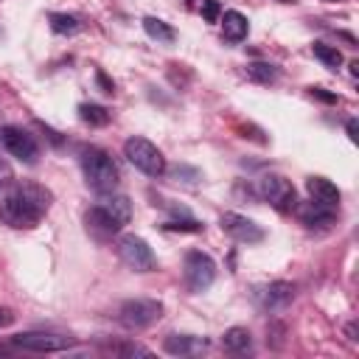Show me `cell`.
<instances>
[{
	"instance_id": "cb8c5ba5",
	"label": "cell",
	"mask_w": 359,
	"mask_h": 359,
	"mask_svg": "<svg viewBox=\"0 0 359 359\" xmlns=\"http://www.w3.org/2000/svg\"><path fill=\"white\" fill-rule=\"evenodd\" d=\"M163 230H171V233H199L202 230V224L196 222V219H171V222H165L163 224Z\"/></svg>"
},
{
	"instance_id": "52a82bcc",
	"label": "cell",
	"mask_w": 359,
	"mask_h": 359,
	"mask_svg": "<svg viewBox=\"0 0 359 359\" xmlns=\"http://www.w3.org/2000/svg\"><path fill=\"white\" fill-rule=\"evenodd\" d=\"M0 149H6L11 157H17L20 163H36L39 157V146L34 140V135H28L20 126H0Z\"/></svg>"
},
{
	"instance_id": "d6a6232c",
	"label": "cell",
	"mask_w": 359,
	"mask_h": 359,
	"mask_svg": "<svg viewBox=\"0 0 359 359\" xmlns=\"http://www.w3.org/2000/svg\"><path fill=\"white\" fill-rule=\"evenodd\" d=\"M280 3H294V0H280Z\"/></svg>"
},
{
	"instance_id": "4fadbf2b",
	"label": "cell",
	"mask_w": 359,
	"mask_h": 359,
	"mask_svg": "<svg viewBox=\"0 0 359 359\" xmlns=\"http://www.w3.org/2000/svg\"><path fill=\"white\" fill-rule=\"evenodd\" d=\"M98 208L109 216V222H115L118 227H123V224H129L132 222V202H129V196H123V194H109V196H104L101 202H98Z\"/></svg>"
},
{
	"instance_id": "4dcf8cb0",
	"label": "cell",
	"mask_w": 359,
	"mask_h": 359,
	"mask_svg": "<svg viewBox=\"0 0 359 359\" xmlns=\"http://www.w3.org/2000/svg\"><path fill=\"white\" fill-rule=\"evenodd\" d=\"M348 137H351L353 143H356V137H359V135H356V118H351V121H348Z\"/></svg>"
},
{
	"instance_id": "8992f818",
	"label": "cell",
	"mask_w": 359,
	"mask_h": 359,
	"mask_svg": "<svg viewBox=\"0 0 359 359\" xmlns=\"http://www.w3.org/2000/svg\"><path fill=\"white\" fill-rule=\"evenodd\" d=\"M216 278V261L202 252V250H191L185 255V286L188 292H205Z\"/></svg>"
},
{
	"instance_id": "3957f363",
	"label": "cell",
	"mask_w": 359,
	"mask_h": 359,
	"mask_svg": "<svg viewBox=\"0 0 359 359\" xmlns=\"http://www.w3.org/2000/svg\"><path fill=\"white\" fill-rule=\"evenodd\" d=\"M123 154H126V160H129L137 171H143L146 177H160V174H165V157H163V151H160L151 140H146V137H140V135H132V137L123 143Z\"/></svg>"
},
{
	"instance_id": "30bf717a",
	"label": "cell",
	"mask_w": 359,
	"mask_h": 359,
	"mask_svg": "<svg viewBox=\"0 0 359 359\" xmlns=\"http://www.w3.org/2000/svg\"><path fill=\"white\" fill-rule=\"evenodd\" d=\"M222 230L230 238L241 241V244H258V241H264V227L255 224L252 219L241 216V213H224L222 216Z\"/></svg>"
},
{
	"instance_id": "484cf974",
	"label": "cell",
	"mask_w": 359,
	"mask_h": 359,
	"mask_svg": "<svg viewBox=\"0 0 359 359\" xmlns=\"http://www.w3.org/2000/svg\"><path fill=\"white\" fill-rule=\"evenodd\" d=\"M14 180V171H11V163L6 157H0V188H6L8 182Z\"/></svg>"
},
{
	"instance_id": "d6986e66",
	"label": "cell",
	"mask_w": 359,
	"mask_h": 359,
	"mask_svg": "<svg viewBox=\"0 0 359 359\" xmlns=\"http://www.w3.org/2000/svg\"><path fill=\"white\" fill-rule=\"evenodd\" d=\"M143 31H146L151 39H157V42H174V39H177L174 28H171L165 20H160V17H143Z\"/></svg>"
},
{
	"instance_id": "7402d4cb",
	"label": "cell",
	"mask_w": 359,
	"mask_h": 359,
	"mask_svg": "<svg viewBox=\"0 0 359 359\" xmlns=\"http://www.w3.org/2000/svg\"><path fill=\"white\" fill-rule=\"evenodd\" d=\"M311 50H314V56H317V59H320L325 67H334V70H337V67L342 65V53H339L334 45H325V42H314V45H311Z\"/></svg>"
},
{
	"instance_id": "603a6c76",
	"label": "cell",
	"mask_w": 359,
	"mask_h": 359,
	"mask_svg": "<svg viewBox=\"0 0 359 359\" xmlns=\"http://www.w3.org/2000/svg\"><path fill=\"white\" fill-rule=\"evenodd\" d=\"M247 76H250L252 81L269 84V81H275L280 73H278V67H275V65H266V62H252V65H247Z\"/></svg>"
},
{
	"instance_id": "1f68e13d",
	"label": "cell",
	"mask_w": 359,
	"mask_h": 359,
	"mask_svg": "<svg viewBox=\"0 0 359 359\" xmlns=\"http://www.w3.org/2000/svg\"><path fill=\"white\" fill-rule=\"evenodd\" d=\"M351 76H353V79L359 76V62H351Z\"/></svg>"
},
{
	"instance_id": "ba28073f",
	"label": "cell",
	"mask_w": 359,
	"mask_h": 359,
	"mask_svg": "<svg viewBox=\"0 0 359 359\" xmlns=\"http://www.w3.org/2000/svg\"><path fill=\"white\" fill-rule=\"evenodd\" d=\"M118 258L129 266V269H135V272H149V269H154V252H151V247L140 238V236H121L118 238Z\"/></svg>"
},
{
	"instance_id": "7c38bea8",
	"label": "cell",
	"mask_w": 359,
	"mask_h": 359,
	"mask_svg": "<svg viewBox=\"0 0 359 359\" xmlns=\"http://www.w3.org/2000/svg\"><path fill=\"white\" fill-rule=\"evenodd\" d=\"M165 353L171 356H196L208 348V339L205 337H194V334H174L165 339Z\"/></svg>"
},
{
	"instance_id": "83f0119b",
	"label": "cell",
	"mask_w": 359,
	"mask_h": 359,
	"mask_svg": "<svg viewBox=\"0 0 359 359\" xmlns=\"http://www.w3.org/2000/svg\"><path fill=\"white\" fill-rule=\"evenodd\" d=\"M121 353L123 356H151V351L149 348H140V345H123Z\"/></svg>"
},
{
	"instance_id": "ffe728a7",
	"label": "cell",
	"mask_w": 359,
	"mask_h": 359,
	"mask_svg": "<svg viewBox=\"0 0 359 359\" xmlns=\"http://www.w3.org/2000/svg\"><path fill=\"white\" fill-rule=\"evenodd\" d=\"M79 118L90 126H107L109 123V109L101 104H81L79 107Z\"/></svg>"
},
{
	"instance_id": "ac0fdd59",
	"label": "cell",
	"mask_w": 359,
	"mask_h": 359,
	"mask_svg": "<svg viewBox=\"0 0 359 359\" xmlns=\"http://www.w3.org/2000/svg\"><path fill=\"white\" fill-rule=\"evenodd\" d=\"M84 222H87V227L95 233V236H112V233H118L121 227L115 224V222H109V216L95 205V208H90L87 213H84Z\"/></svg>"
},
{
	"instance_id": "6da1fadb",
	"label": "cell",
	"mask_w": 359,
	"mask_h": 359,
	"mask_svg": "<svg viewBox=\"0 0 359 359\" xmlns=\"http://www.w3.org/2000/svg\"><path fill=\"white\" fill-rule=\"evenodd\" d=\"M53 194L39 182H17L0 202V222L8 227H36L50 210Z\"/></svg>"
},
{
	"instance_id": "44dd1931",
	"label": "cell",
	"mask_w": 359,
	"mask_h": 359,
	"mask_svg": "<svg viewBox=\"0 0 359 359\" xmlns=\"http://www.w3.org/2000/svg\"><path fill=\"white\" fill-rule=\"evenodd\" d=\"M48 22L56 34H76L79 31V17H73V14L53 11V14H48Z\"/></svg>"
},
{
	"instance_id": "9a60e30c",
	"label": "cell",
	"mask_w": 359,
	"mask_h": 359,
	"mask_svg": "<svg viewBox=\"0 0 359 359\" xmlns=\"http://www.w3.org/2000/svg\"><path fill=\"white\" fill-rule=\"evenodd\" d=\"M334 216H337V205H325V202H317V199H311V202H306V205L300 208V219H303L309 227H314V224H328V222H334Z\"/></svg>"
},
{
	"instance_id": "9c48e42d",
	"label": "cell",
	"mask_w": 359,
	"mask_h": 359,
	"mask_svg": "<svg viewBox=\"0 0 359 359\" xmlns=\"http://www.w3.org/2000/svg\"><path fill=\"white\" fill-rule=\"evenodd\" d=\"M11 342L22 351H34V353H53V351H65L70 348L76 339L73 337H62V334H50V331H22L17 337H11Z\"/></svg>"
},
{
	"instance_id": "f546056e",
	"label": "cell",
	"mask_w": 359,
	"mask_h": 359,
	"mask_svg": "<svg viewBox=\"0 0 359 359\" xmlns=\"http://www.w3.org/2000/svg\"><path fill=\"white\" fill-rule=\"evenodd\" d=\"M11 320H14V314H11L8 309H0V328H6Z\"/></svg>"
},
{
	"instance_id": "f1b7e54d",
	"label": "cell",
	"mask_w": 359,
	"mask_h": 359,
	"mask_svg": "<svg viewBox=\"0 0 359 359\" xmlns=\"http://www.w3.org/2000/svg\"><path fill=\"white\" fill-rule=\"evenodd\" d=\"M311 95L320 98V101H325V104H337V95L334 93H325L323 87H311Z\"/></svg>"
},
{
	"instance_id": "5b68a950",
	"label": "cell",
	"mask_w": 359,
	"mask_h": 359,
	"mask_svg": "<svg viewBox=\"0 0 359 359\" xmlns=\"http://www.w3.org/2000/svg\"><path fill=\"white\" fill-rule=\"evenodd\" d=\"M258 194H261V199L264 202H269L275 210H280V213H286V210H292L294 205H297V191H294V185L286 180V177H280V174H264L261 180H258Z\"/></svg>"
},
{
	"instance_id": "4316f807",
	"label": "cell",
	"mask_w": 359,
	"mask_h": 359,
	"mask_svg": "<svg viewBox=\"0 0 359 359\" xmlns=\"http://www.w3.org/2000/svg\"><path fill=\"white\" fill-rule=\"evenodd\" d=\"M95 81L101 84V90H104V93H109V95L115 93V84H112V79H109L104 70H98V73H95Z\"/></svg>"
},
{
	"instance_id": "8fae6325",
	"label": "cell",
	"mask_w": 359,
	"mask_h": 359,
	"mask_svg": "<svg viewBox=\"0 0 359 359\" xmlns=\"http://www.w3.org/2000/svg\"><path fill=\"white\" fill-rule=\"evenodd\" d=\"M255 297H258V303H261L264 309L275 311V309H283L286 303H292V297H294V286H292V283H283V280H275V283L258 289Z\"/></svg>"
},
{
	"instance_id": "277c9868",
	"label": "cell",
	"mask_w": 359,
	"mask_h": 359,
	"mask_svg": "<svg viewBox=\"0 0 359 359\" xmlns=\"http://www.w3.org/2000/svg\"><path fill=\"white\" fill-rule=\"evenodd\" d=\"M160 317H163V303L154 300V297H132V300L121 303V309H118V320H121V325L129 328V331L149 328V325H154Z\"/></svg>"
},
{
	"instance_id": "5bb4252c",
	"label": "cell",
	"mask_w": 359,
	"mask_h": 359,
	"mask_svg": "<svg viewBox=\"0 0 359 359\" xmlns=\"http://www.w3.org/2000/svg\"><path fill=\"white\" fill-rule=\"evenodd\" d=\"M306 191H309V196L317 199V202L339 205V188H337L331 180H325V177H309V180H306Z\"/></svg>"
},
{
	"instance_id": "d4e9b609",
	"label": "cell",
	"mask_w": 359,
	"mask_h": 359,
	"mask_svg": "<svg viewBox=\"0 0 359 359\" xmlns=\"http://www.w3.org/2000/svg\"><path fill=\"white\" fill-rule=\"evenodd\" d=\"M219 14H222V8H219L216 0H202V17H205V22H219Z\"/></svg>"
},
{
	"instance_id": "2e32d148",
	"label": "cell",
	"mask_w": 359,
	"mask_h": 359,
	"mask_svg": "<svg viewBox=\"0 0 359 359\" xmlns=\"http://www.w3.org/2000/svg\"><path fill=\"white\" fill-rule=\"evenodd\" d=\"M222 31H224V36H227L230 42H241V39L250 34V22H247V17H244L241 11H224V17H222Z\"/></svg>"
},
{
	"instance_id": "7a4b0ae2",
	"label": "cell",
	"mask_w": 359,
	"mask_h": 359,
	"mask_svg": "<svg viewBox=\"0 0 359 359\" xmlns=\"http://www.w3.org/2000/svg\"><path fill=\"white\" fill-rule=\"evenodd\" d=\"M81 171H84L87 185H90L93 191H98V194H112V191L118 188V180H121L118 165H115V160H112L104 149H98V146L81 149Z\"/></svg>"
},
{
	"instance_id": "e0dca14e",
	"label": "cell",
	"mask_w": 359,
	"mask_h": 359,
	"mask_svg": "<svg viewBox=\"0 0 359 359\" xmlns=\"http://www.w3.org/2000/svg\"><path fill=\"white\" fill-rule=\"evenodd\" d=\"M222 345H224V351H230V353H247V351L252 348V337H250L247 328L233 325V328H227V331L222 334Z\"/></svg>"
}]
</instances>
